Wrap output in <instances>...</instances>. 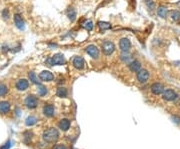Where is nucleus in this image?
<instances>
[{
  "label": "nucleus",
  "instance_id": "obj_1",
  "mask_svg": "<svg viewBox=\"0 0 180 149\" xmlns=\"http://www.w3.org/2000/svg\"><path fill=\"white\" fill-rule=\"evenodd\" d=\"M59 138V132L55 128H48L43 132V139L47 143H54Z\"/></svg>",
  "mask_w": 180,
  "mask_h": 149
},
{
  "label": "nucleus",
  "instance_id": "obj_2",
  "mask_svg": "<svg viewBox=\"0 0 180 149\" xmlns=\"http://www.w3.org/2000/svg\"><path fill=\"white\" fill-rule=\"evenodd\" d=\"M66 60H65V57L63 54H55L53 55L52 57L47 58L46 60V64L49 65V66H54V65H63L65 64Z\"/></svg>",
  "mask_w": 180,
  "mask_h": 149
},
{
  "label": "nucleus",
  "instance_id": "obj_3",
  "mask_svg": "<svg viewBox=\"0 0 180 149\" xmlns=\"http://www.w3.org/2000/svg\"><path fill=\"white\" fill-rule=\"evenodd\" d=\"M114 50H115V45H114L113 42L108 41V40H106V41L103 42V44H102V51H103V53H104L105 55L112 54V53L114 52Z\"/></svg>",
  "mask_w": 180,
  "mask_h": 149
},
{
  "label": "nucleus",
  "instance_id": "obj_4",
  "mask_svg": "<svg viewBox=\"0 0 180 149\" xmlns=\"http://www.w3.org/2000/svg\"><path fill=\"white\" fill-rule=\"evenodd\" d=\"M25 105L28 107L29 109H34L38 105V99L33 95H28L25 99Z\"/></svg>",
  "mask_w": 180,
  "mask_h": 149
},
{
  "label": "nucleus",
  "instance_id": "obj_5",
  "mask_svg": "<svg viewBox=\"0 0 180 149\" xmlns=\"http://www.w3.org/2000/svg\"><path fill=\"white\" fill-rule=\"evenodd\" d=\"M162 97L166 101H174L177 98V93L172 89H166L165 91H163Z\"/></svg>",
  "mask_w": 180,
  "mask_h": 149
},
{
  "label": "nucleus",
  "instance_id": "obj_6",
  "mask_svg": "<svg viewBox=\"0 0 180 149\" xmlns=\"http://www.w3.org/2000/svg\"><path fill=\"white\" fill-rule=\"evenodd\" d=\"M85 51L89 56L94 58V59H97L98 56H99V50H98V48L95 46V45H88V46L86 47Z\"/></svg>",
  "mask_w": 180,
  "mask_h": 149
},
{
  "label": "nucleus",
  "instance_id": "obj_7",
  "mask_svg": "<svg viewBox=\"0 0 180 149\" xmlns=\"http://www.w3.org/2000/svg\"><path fill=\"white\" fill-rule=\"evenodd\" d=\"M137 79L140 83H145L149 79V72L146 69H140L137 72Z\"/></svg>",
  "mask_w": 180,
  "mask_h": 149
},
{
  "label": "nucleus",
  "instance_id": "obj_8",
  "mask_svg": "<svg viewBox=\"0 0 180 149\" xmlns=\"http://www.w3.org/2000/svg\"><path fill=\"white\" fill-rule=\"evenodd\" d=\"M72 64L73 66H74L76 69L80 70V69H83L84 68V59H83V57L81 56H75L74 58H73L72 60Z\"/></svg>",
  "mask_w": 180,
  "mask_h": 149
},
{
  "label": "nucleus",
  "instance_id": "obj_9",
  "mask_svg": "<svg viewBox=\"0 0 180 149\" xmlns=\"http://www.w3.org/2000/svg\"><path fill=\"white\" fill-rule=\"evenodd\" d=\"M119 47L123 52H128L131 47V42L128 38H122L119 41Z\"/></svg>",
  "mask_w": 180,
  "mask_h": 149
},
{
  "label": "nucleus",
  "instance_id": "obj_10",
  "mask_svg": "<svg viewBox=\"0 0 180 149\" xmlns=\"http://www.w3.org/2000/svg\"><path fill=\"white\" fill-rule=\"evenodd\" d=\"M39 79L41 81H46V82H50L54 79V75L52 74L50 71H47V70H44L39 74Z\"/></svg>",
  "mask_w": 180,
  "mask_h": 149
},
{
  "label": "nucleus",
  "instance_id": "obj_11",
  "mask_svg": "<svg viewBox=\"0 0 180 149\" xmlns=\"http://www.w3.org/2000/svg\"><path fill=\"white\" fill-rule=\"evenodd\" d=\"M151 91H152L153 94L159 95V94H161V93H163L164 87H163V85H162L161 83H158V82L153 83V84L151 85Z\"/></svg>",
  "mask_w": 180,
  "mask_h": 149
},
{
  "label": "nucleus",
  "instance_id": "obj_12",
  "mask_svg": "<svg viewBox=\"0 0 180 149\" xmlns=\"http://www.w3.org/2000/svg\"><path fill=\"white\" fill-rule=\"evenodd\" d=\"M28 87H29V82H28V80H26V79H19L18 81L16 82V88L19 90V91H24V90H26Z\"/></svg>",
  "mask_w": 180,
  "mask_h": 149
},
{
  "label": "nucleus",
  "instance_id": "obj_13",
  "mask_svg": "<svg viewBox=\"0 0 180 149\" xmlns=\"http://www.w3.org/2000/svg\"><path fill=\"white\" fill-rule=\"evenodd\" d=\"M43 113L44 115H46L47 117H52L55 113V109H54V106L51 104H47L43 107Z\"/></svg>",
  "mask_w": 180,
  "mask_h": 149
},
{
  "label": "nucleus",
  "instance_id": "obj_14",
  "mask_svg": "<svg viewBox=\"0 0 180 149\" xmlns=\"http://www.w3.org/2000/svg\"><path fill=\"white\" fill-rule=\"evenodd\" d=\"M129 69L133 72H138L139 70L141 69V63L138 61V60H132L130 63L128 64Z\"/></svg>",
  "mask_w": 180,
  "mask_h": 149
},
{
  "label": "nucleus",
  "instance_id": "obj_15",
  "mask_svg": "<svg viewBox=\"0 0 180 149\" xmlns=\"http://www.w3.org/2000/svg\"><path fill=\"white\" fill-rule=\"evenodd\" d=\"M70 125H71V123H70V120L67 119V118L61 119V120H60V122H59V124H58L59 128L62 131H67L70 128Z\"/></svg>",
  "mask_w": 180,
  "mask_h": 149
},
{
  "label": "nucleus",
  "instance_id": "obj_16",
  "mask_svg": "<svg viewBox=\"0 0 180 149\" xmlns=\"http://www.w3.org/2000/svg\"><path fill=\"white\" fill-rule=\"evenodd\" d=\"M14 23L16 25V27L18 29H24V21L23 19H22V17L20 16L19 14H15L14 15Z\"/></svg>",
  "mask_w": 180,
  "mask_h": 149
},
{
  "label": "nucleus",
  "instance_id": "obj_17",
  "mask_svg": "<svg viewBox=\"0 0 180 149\" xmlns=\"http://www.w3.org/2000/svg\"><path fill=\"white\" fill-rule=\"evenodd\" d=\"M10 110V104L6 101H2L0 102V113H7Z\"/></svg>",
  "mask_w": 180,
  "mask_h": 149
},
{
  "label": "nucleus",
  "instance_id": "obj_18",
  "mask_svg": "<svg viewBox=\"0 0 180 149\" xmlns=\"http://www.w3.org/2000/svg\"><path fill=\"white\" fill-rule=\"evenodd\" d=\"M67 17H68V19L72 22L76 19V11L73 7H69V8L67 9Z\"/></svg>",
  "mask_w": 180,
  "mask_h": 149
},
{
  "label": "nucleus",
  "instance_id": "obj_19",
  "mask_svg": "<svg viewBox=\"0 0 180 149\" xmlns=\"http://www.w3.org/2000/svg\"><path fill=\"white\" fill-rule=\"evenodd\" d=\"M121 60H122L123 62H125V63H130L131 61H132V56H131L130 54H129L128 52H123L122 51V54H121Z\"/></svg>",
  "mask_w": 180,
  "mask_h": 149
},
{
  "label": "nucleus",
  "instance_id": "obj_20",
  "mask_svg": "<svg viewBox=\"0 0 180 149\" xmlns=\"http://www.w3.org/2000/svg\"><path fill=\"white\" fill-rule=\"evenodd\" d=\"M167 13H168V11H167V8L165 6L158 7V10H157V14H158V16H160L161 18H165V17L167 16Z\"/></svg>",
  "mask_w": 180,
  "mask_h": 149
},
{
  "label": "nucleus",
  "instance_id": "obj_21",
  "mask_svg": "<svg viewBox=\"0 0 180 149\" xmlns=\"http://www.w3.org/2000/svg\"><path fill=\"white\" fill-rule=\"evenodd\" d=\"M57 96L58 97H61V98H65L67 96V89L65 87H59L57 89L56 92Z\"/></svg>",
  "mask_w": 180,
  "mask_h": 149
},
{
  "label": "nucleus",
  "instance_id": "obj_22",
  "mask_svg": "<svg viewBox=\"0 0 180 149\" xmlns=\"http://www.w3.org/2000/svg\"><path fill=\"white\" fill-rule=\"evenodd\" d=\"M98 26H99L100 30H108L111 28V24L105 21H99L98 22Z\"/></svg>",
  "mask_w": 180,
  "mask_h": 149
},
{
  "label": "nucleus",
  "instance_id": "obj_23",
  "mask_svg": "<svg viewBox=\"0 0 180 149\" xmlns=\"http://www.w3.org/2000/svg\"><path fill=\"white\" fill-rule=\"evenodd\" d=\"M37 92H38V95H39V96H44V95H46V93H47V89H46V87L43 86V85L38 84Z\"/></svg>",
  "mask_w": 180,
  "mask_h": 149
},
{
  "label": "nucleus",
  "instance_id": "obj_24",
  "mask_svg": "<svg viewBox=\"0 0 180 149\" xmlns=\"http://www.w3.org/2000/svg\"><path fill=\"white\" fill-rule=\"evenodd\" d=\"M36 122H37V118L34 117V116H29V117L26 119V121H25V123H26L27 126H32V125H34Z\"/></svg>",
  "mask_w": 180,
  "mask_h": 149
},
{
  "label": "nucleus",
  "instance_id": "obj_25",
  "mask_svg": "<svg viewBox=\"0 0 180 149\" xmlns=\"http://www.w3.org/2000/svg\"><path fill=\"white\" fill-rule=\"evenodd\" d=\"M28 76H29V79L31 80V82L35 83V84H39V80H38L36 74H35V72H33V71L29 72L28 73Z\"/></svg>",
  "mask_w": 180,
  "mask_h": 149
},
{
  "label": "nucleus",
  "instance_id": "obj_26",
  "mask_svg": "<svg viewBox=\"0 0 180 149\" xmlns=\"http://www.w3.org/2000/svg\"><path fill=\"white\" fill-rule=\"evenodd\" d=\"M171 18L174 20V21H179L180 20V12L179 11H171L170 12Z\"/></svg>",
  "mask_w": 180,
  "mask_h": 149
},
{
  "label": "nucleus",
  "instance_id": "obj_27",
  "mask_svg": "<svg viewBox=\"0 0 180 149\" xmlns=\"http://www.w3.org/2000/svg\"><path fill=\"white\" fill-rule=\"evenodd\" d=\"M8 92V88L5 84H0V96H4Z\"/></svg>",
  "mask_w": 180,
  "mask_h": 149
},
{
  "label": "nucleus",
  "instance_id": "obj_28",
  "mask_svg": "<svg viewBox=\"0 0 180 149\" xmlns=\"http://www.w3.org/2000/svg\"><path fill=\"white\" fill-rule=\"evenodd\" d=\"M83 27H84L86 30H88V31H91V30L93 29V23H92V21H90V20L86 21L85 23L83 24Z\"/></svg>",
  "mask_w": 180,
  "mask_h": 149
},
{
  "label": "nucleus",
  "instance_id": "obj_29",
  "mask_svg": "<svg viewBox=\"0 0 180 149\" xmlns=\"http://www.w3.org/2000/svg\"><path fill=\"white\" fill-rule=\"evenodd\" d=\"M145 4L147 5V7L151 10H153L155 8V3H154L153 0H145Z\"/></svg>",
  "mask_w": 180,
  "mask_h": 149
},
{
  "label": "nucleus",
  "instance_id": "obj_30",
  "mask_svg": "<svg viewBox=\"0 0 180 149\" xmlns=\"http://www.w3.org/2000/svg\"><path fill=\"white\" fill-rule=\"evenodd\" d=\"M2 16H3L4 19H8L9 18V10L8 9H4L3 12H2Z\"/></svg>",
  "mask_w": 180,
  "mask_h": 149
},
{
  "label": "nucleus",
  "instance_id": "obj_31",
  "mask_svg": "<svg viewBox=\"0 0 180 149\" xmlns=\"http://www.w3.org/2000/svg\"><path fill=\"white\" fill-rule=\"evenodd\" d=\"M52 149H67V147L63 144H57V145H55Z\"/></svg>",
  "mask_w": 180,
  "mask_h": 149
},
{
  "label": "nucleus",
  "instance_id": "obj_32",
  "mask_svg": "<svg viewBox=\"0 0 180 149\" xmlns=\"http://www.w3.org/2000/svg\"><path fill=\"white\" fill-rule=\"evenodd\" d=\"M9 147H10V142H9V141H8V142H7L6 144H5V145L3 146V147H1V148H0V149H8Z\"/></svg>",
  "mask_w": 180,
  "mask_h": 149
}]
</instances>
